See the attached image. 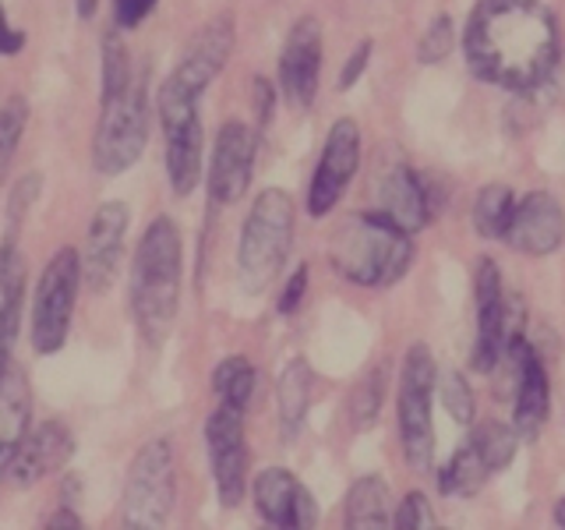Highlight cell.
Wrapping results in <instances>:
<instances>
[{
  "label": "cell",
  "instance_id": "cell-21",
  "mask_svg": "<svg viewBox=\"0 0 565 530\" xmlns=\"http://www.w3.org/2000/svg\"><path fill=\"white\" fill-rule=\"evenodd\" d=\"M32 428V385L18 364H8L0 375V481L8 477V467L22 446V438Z\"/></svg>",
  "mask_w": 565,
  "mask_h": 530
},
{
  "label": "cell",
  "instance_id": "cell-32",
  "mask_svg": "<svg viewBox=\"0 0 565 530\" xmlns=\"http://www.w3.org/2000/svg\"><path fill=\"white\" fill-rule=\"evenodd\" d=\"M435 393H438L441 406H446V414L456 424H473L477 396H473V389H470L463 371H441V375L435 379Z\"/></svg>",
  "mask_w": 565,
  "mask_h": 530
},
{
  "label": "cell",
  "instance_id": "cell-36",
  "mask_svg": "<svg viewBox=\"0 0 565 530\" xmlns=\"http://www.w3.org/2000/svg\"><path fill=\"white\" fill-rule=\"evenodd\" d=\"M393 527L399 530H431L435 527V509L424 491H406L403 502L393 509Z\"/></svg>",
  "mask_w": 565,
  "mask_h": 530
},
{
  "label": "cell",
  "instance_id": "cell-37",
  "mask_svg": "<svg viewBox=\"0 0 565 530\" xmlns=\"http://www.w3.org/2000/svg\"><path fill=\"white\" fill-rule=\"evenodd\" d=\"M276 103H279V88L273 85V78L255 75V82H252V106H255V131H258V138H265V131L273 128Z\"/></svg>",
  "mask_w": 565,
  "mask_h": 530
},
{
  "label": "cell",
  "instance_id": "cell-14",
  "mask_svg": "<svg viewBox=\"0 0 565 530\" xmlns=\"http://www.w3.org/2000/svg\"><path fill=\"white\" fill-rule=\"evenodd\" d=\"M258 131L244 120H226L216 131V146L209 156L205 184L212 205H234L252 188L255 159H258Z\"/></svg>",
  "mask_w": 565,
  "mask_h": 530
},
{
  "label": "cell",
  "instance_id": "cell-40",
  "mask_svg": "<svg viewBox=\"0 0 565 530\" xmlns=\"http://www.w3.org/2000/svg\"><path fill=\"white\" fill-rule=\"evenodd\" d=\"M371 53H375V43H371V40H361L358 46L350 50V57H347V64H343V71H340V82H335V85L343 88V93L364 78V71H367V64H371Z\"/></svg>",
  "mask_w": 565,
  "mask_h": 530
},
{
  "label": "cell",
  "instance_id": "cell-8",
  "mask_svg": "<svg viewBox=\"0 0 565 530\" xmlns=\"http://www.w3.org/2000/svg\"><path fill=\"white\" fill-rule=\"evenodd\" d=\"M473 308H477V336L470 350V368L491 375L509 343L523 336V305L520 297H505L502 269L494 258H477L473 265Z\"/></svg>",
  "mask_w": 565,
  "mask_h": 530
},
{
  "label": "cell",
  "instance_id": "cell-25",
  "mask_svg": "<svg viewBox=\"0 0 565 530\" xmlns=\"http://www.w3.org/2000/svg\"><path fill=\"white\" fill-rule=\"evenodd\" d=\"M343 520L353 530H379L393 523V502H388V485L379 474H364L347 491Z\"/></svg>",
  "mask_w": 565,
  "mask_h": 530
},
{
  "label": "cell",
  "instance_id": "cell-27",
  "mask_svg": "<svg viewBox=\"0 0 565 530\" xmlns=\"http://www.w3.org/2000/svg\"><path fill=\"white\" fill-rule=\"evenodd\" d=\"M258 389V371L255 364L241 358V353H230L216 368H212V393H216V403L237 406V411L247 414V406L255 400Z\"/></svg>",
  "mask_w": 565,
  "mask_h": 530
},
{
  "label": "cell",
  "instance_id": "cell-22",
  "mask_svg": "<svg viewBox=\"0 0 565 530\" xmlns=\"http://www.w3.org/2000/svg\"><path fill=\"white\" fill-rule=\"evenodd\" d=\"M25 300V262L18 255V241H0V375L11 364V343L22 322Z\"/></svg>",
  "mask_w": 565,
  "mask_h": 530
},
{
  "label": "cell",
  "instance_id": "cell-30",
  "mask_svg": "<svg viewBox=\"0 0 565 530\" xmlns=\"http://www.w3.org/2000/svg\"><path fill=\"white\" fill-rule=\"evenodd\" d=\"M470 442L473 449L484 456V464L491 467V474L505 470L512 459H516V446H520V435L509 428V424H499V421H484L477 424L470 432Z\"/></svg>",
  "mask_w": 565,
  "mask_h": 530
},
{
  "label": "cell",
  "instance_id": "cell-4",
  "mask_svg": "<svg viewBox=\"0 0 565 530\" xmlns=\"http://www.w3.org/2000/svg\"><path fill=\"white\" fill-rule=\"evenodd\" d=\"M297 230L294 194L282 188H262L247 209L237 241V279L244 294H265L279 279L290 258Z\"/></svg>",
  "mask_w": 565,
  "mask_h": 530
},
{
  "label": "cell",
  "instance_id": "cell-34",
  "mask_svg": "<svg viewBox=\"0 0 565 530\" xmlns=\"http://www.w3.org/2000/svg\"><path fill=\"white\" fill-rule=\"evenodd\" d=\"M452 46H456V25H452V14H446V11H438L431 22H428V29H424V35H420V43H417V61L424 64V67H431V64H441L452 53Z\"/></svg>",
  "mask_w": 565,
  "mask_h": 530
},
{
  "label": "cell",
  "instance_id": "cell-35",
  "mask_svg": "<svg viewBox=\"0 0 565 530\" xmlns=\"http://www.w3.org/2000/svg\"><path fill=\"white\" fill-rule=\"evenodd\" d=\"M40 188H43V177H40V173H25L22 181L14 184L11 202H8V241H18L14 234L22 230V223H25V216H29L32 202L40 199Z\"/></svg>",
  "mask_w": 565,
  "mask_h": 530
},
{
  "label": "cell",
  "instance_id": "cell-11",
  "mask_svg": "<svg viewBox=\"0 0 565 530\" xmlns=\"http://www.w3.org/2000/svg\"><path fill=\"white\" fill-rule=\"evenodd\" d=\"M361 170V124L353 117L332 120V128L326 135L322 156H318V167L311 173L308 184V216L311 220H326L329 212L343 202V194L350 181Z\"/></svg>",
  "mask_w": 565,
  "mask_h": 530
},
{
  "label": "cell",
  "instance_id": "cell-5",
  "mask_svg": "<svg viewBox=\"0 0 565 530\" xmlns=\"http://www.w3.org/2000/svg\"><path fill=\"white\" fill-rule=\"evenodd\" d=\"M149 71H135V78L114 96H99V120L93 135V167L103 177L128 173L149 146Z\"/></svg>",
  "mask_w": 565,
  "mask_h": 530
},
{
  "label": "cell",
  "instance_id": "cell-6",
  "mask_svg": "<svg viewBox=\"0 0 565 530\" xmlns=\"http://www.w3.org/2000/svg\"><path fill=\"white\" fill-rule=\"evenodd\" d=\"M435 379L438 368L428 343H414L403 353L399 368V396H396V424H399V446L403 459L414 474H428L435 464Z\"/></svg>",
  "mask_w": 565,
  "mask_h": 530
},
{
  "label": "cell",
  "instance_id": "cell-23",
  "mask_svg": "<svg viewBox=\"0 0 565 530\" xmlns=\"http://www.w3.org/2000/svg\"><path fill=\"white\" fill-rule=\"evenodd\" d=\"M167 138V177L177 199H188V194L199 188L202 170H205V135H202V120H191L188 128H177Z\"/></svg>",
  "mask_w": 565,
  "mask_h": 530
},
{
  "label": "cell",
  "instance_id": "cell-1",
  "mask_svg": "<svg viewBox=\"0 0 565 530\" xmlns=\"http://www.w3.org/2000/svg\"><path fill=\"white\" fill-rule=\"evenodd\" d=\"M473 78L505 93H537L562 61L555 14L541 0H477L463 29Z\"/></svg>",
  "mask_w": 565,
  "mask_h": 530
},
{
  "label": "cell",
  "instance_id": "cell-16",
  "mask_svg": "<svg viewBox=\"0 0 565 530\" xmlns=\"http://www.w3.org/2000/svg\"><path fill=\"white\" fill-rule=\"evenodd\" d=\"M234 43H237V32H234V18L230 14H220L212 18L209 25H202L199 32L191 35L188 46H184V57L177 61V67L170 71V82L181 85L184 93L191 96H205V88L223 75V67L230 61V53H234Z\"/></svg>",
  "mask_w": 565,
  "mask_h": 530
},
{
  "label": "cell",
  "instance_id": "cell-38",
  "mask_svg": "<svg viewBox=\"0 0 565 530\" xmlns=\"http://www.w3.org/2000/svg\"><path fill=\"white\" fill-rule=\"evenodd\" d=\"M308 283H311V269H308L305 262H300L297 269L290 273V279L282 283V290H279V297H276V311H279V315H294L300 305H305Z\"/></svg>",
  "mask_w": 565,
  "mask_h": 530
},
{
  "label": "cell",
  "instance_id": "cell-26",
  "mask_svg": "<svg viewBox=\"0 0 565 530\" xmlns=\"http://www.w3.org/2000/svg\"><path fill=\"white\" fill-rule=\"evenodd\" d=\"M491 467L484 464V456L473 449V442L467 438L463 446H459L449 459L446 467L438 470V491L449 495V499H470V495L481 491L488 481H491Z\"/></svg>",
  "mask_w": 565,
  "mask_h": 530
},
{
  "label": "cell",
  "instance_id": "cell-20",
  "mask_svg": "<svg viewBox=\"0 0 565 530\" xmlns=\"http://www.w3.org/2000/svg\"><path fill=\"white\" fill-rule=\"evenodd\" d=\"M75 456V435L64 421H43L29 428V435L18 446L11 467H8V481L18 488H32L40 485L43 477L57 474L71 464Z\"/></svg>",
  "mask_w": 565,
  "mask_h": 530
},
{
  "label": "cell",
  "instance_id": "cell-10",
  "mask_svg": "<svg viewBox=\"0 0 565 530\" xmlns=\"http://www.w3.org/2000/svg\"><path fill=\"white\" fill-rule=\"evenodd\" d=\"M205 453L220 506L237 509L247 495V485H252V453H247L244 411L216 403V411L205 417Z\"/></svg>",
  "mask_w": 565,
  "mask_h": 530
},
{
  "label": "cell",
  "instance_id": "cell-12",
  "mask_svg": "<svg viewBox=\"0 0 565 530\" xmlns=\"http://www.w3.org/2000/svg\"><path fill=\"white\" fill-rule=\"evenodd\" d=\"M499 364L509 368V382H512V432L520 435V442H534L544 432L547 414H552L547 368L541 361V353L523 336L502 350Z\"/></svg>",
  "mask_w": 565,
  "mask_h": 530
},
{
  "label": "cell",
  "instance_id": "cell-15",
  "mask_svg": "<svg viewBox=\"0 0 565 530\" xmlns=\"http://www.w3.org/2000/svg\"><path fill=\"white\" fill-rule=\"evenodd\" d=\"M279 93L294 110H311L322 85V25L318 18L305 14L290 25L279 50Z\"/></svg>",
  "mask_w": 565,
  "mask_h": 530
},
{
  "label": "cell",
  "instance_id": "cell-18",
  "mask_svg": "<svg viewBox=\"0 0 565 530\" xmlns=\"http://www.w3.org/2000/svg\"><path fill=\"white\" fill-rule=\"evenodd\" d=\"M252 491L255 512L269 523L282 530H305L318 523V506L311 499V491L297 481L287 467H265L255 474V481L247 485Z\"/></svg>",
  "mask_w": 565,
  "mask_h": 530
},
{
  "label": "cell",
  "instance_id": "cell-44",
  "mask_svg": "<svg viewBox=\"0 0 565 530\" xmlns=\"http://www.w3.org/2000/svg\"><path fill=\"white\" fill-rule=\"evenodd\" d=\"M552 517H555V527H565V495L555 502V512H552Z\"/></svg>",
  "mask_w": 565,
  "mask_h": 530
},
{
  "label": "cell",
  "instance_id": "cell-3",
  "mask_svg": "<svg viewBox=\"0 0 565 530\" xmlns=\"http://www.w3.org/2000/svg\"><path fill=\"white\" fill-rule=\"evenodd\" d=\"M329 265L353 287L385 290L411 273L414 265V234H406L382 209L350 212L332 230Z\"/></svg>",
  "mask_w": 565,
  "mask_h": 530
},
{
  "label": "cell",
  "instance_id": "cell-31",
  "mask_svg": "<svg viewBox=\"0 0 565 530\" xmlns=\"http://www.w3.org/2000/svg\"><path fill=\"white\" fill-rule=\"evenodd\" d=\"M382 400H385V368H371L367 375L353 385L350 393V421L358 432H367L371 424L382 414Z\"/></svg>",
  "mask_w": 565,
  "mask_h": 530
},
{
  "label": "cell",
  "instance_id": "cell-7",
  "mask_svg": "<svg viewBox=\"0 0 565 530\" xmlns=\"http://www.w3.org/2000/svg\"><path fill=\"white\" fill-rule=\"evenodd\" d=\"M177 502V459L170 438H149L141 446L124 477V502L120 520L135 530L167 527Z\"/></svg>",
  "mask_w": 565,
  "mask_h": 530
},
{
  "label": "cell",
  "instance_id": "cell-43",
  "mask_svg": "<svg viewBox=\"0 0 565 530\" xmlns=\"http://www.w3.org/2000/svg\"><path fill=\"white\" fill-rule=\"evenodd\" d=\"M75 8H78V14H82V18H93V14H96V8H99V0H75Z\"/></svg>",
  "mask_w": 565,
  "mask_h": 530
},
{
  "label": "cell",
  "instance_id": "cell-9",
  "mask_svg": "<svg viewBox=\"0 0 565 530\" xmlns=\"http://www.w3.org/2000/svg\"><path fill=\"white\" fill-rule=\"evenodd\" d=\"M82 287V252L75 247H61L57 255L46 262V269L35 283L32 294V350L40 358L61 353L71 336V318H75Z\"/></svg>",
  "mask_w": 565,
  "mask_h": 530
},
{
  "label": "cell",
  "instance_id": "cell-33",
  "mask_svg": "<svg viewBox=\"0 0 565 530\" xmlns=\"http://www.w3.org/2000/svg\"><path fill=\"white\" fill-rule=\"evenodd\" d=\"M25 124H29V103L22 96H11L0 106V181H4V173L11 167V156L22 146Z\"/></svg>",
  "mask_w": 565,
  "mask_h": 530
},
{
  "label": "cell",
  "instance_id": "cell-17",
  "mask_svg": "<svg viewBox=\"0 0 565 530\" xmlns=\"http://www.w3.org/2000/svg\"><path fill=\"white\" fill-rule=\"evenodd\" d=\"M131 209L124 202H103L85 230V252H82V279L88 283V290L103 294L110 290V283L120 269L124 255V234H128Z\"/></svg>",
  "mask_w": 565,
  "mask_h": 530
},
{
  "label": "cell",
  "instance_id": "cell-28",
  "mask_svg": "<svg viewBox=\"0 0 565 530\" xmlns=\"http://www.w3.org/2000/svg\"><path fill=\"white\" fill-rule=\"evenodd\" d=\"M512 209H516V194L509 184H484L473 199V230L488 241H502Z\"/></svg>",
  "mask_w": 565,
  "mask_h": 530
},
{
  "label": "cell",
  "instance_id": "cell-19",
  "mask_svg": "<svg viewBox=\"0 0 565 530\" xmlns=\"http://www.w3.org/2000/svg\"><path fill=\"white\" fill-rule=\"evenodd\" d=\"M502 241L520 255H534V258L555 255L565 244V209L558 205L555 194L530 191L512 209V220Z\"/></svg>",
  "mask_w": 565,
  "mask_h": 530
},
{
  "label": "cell",
  "instance_id": "cell-42",
  "mask_svg": "<svg viewBox=\"0 0 565 530\" xmlns=\"http://www.w3.org/2000/svg\"><path fill=\"white\" fill-rule=\"evenodd\" d=\"M46 527H53V530H64V527H82V517L75 512V506H61L57 512H50L46 517Z\"/></svg>",
  "mask_w": 565,
  "mask_h": 530
},
{
  "label": "cell",
  "instance_id": "cell-41",
  "mask_svg": "<svg viewBox=\"0 0 565 530\" xmlns=\"http://www.w3.org/2000/svg\"><path fill=\"white\" fill-rule=\"evenodd\" d=\"M22 50H25V32L8 22V11L0 4V57H18Z\"/></svg>",
  "mask_w": 565,
  "mask_h": 530
},
{
  "label": "cell",
  "instance_id": "cell-39",
  "mask_svg": "<svg viewBox=\"0 0 565 530\" xmlns=\"http://www.w3.org/2000/svg\"><path fill=\"white\" fill-rule=\"evenodd\" d=\"M159 8V0H114V25L120 29V32H131V29H138L146 18L152 14Z\"/></svg>",
  "mask_w": 565,
  "mask_h": 530
},
{
  "label": "cell",
  "instance_id": "cell-29",
  "mask_svg": "<svg viewBox=\"0 0 565 530\" xmlns=\"http://www.w3.org/2000/svg\"><path fill=\"white\" fill-rule=\"evenodd\" d=\"M135 64H131V53L124 46V35L120 29H106L103 40H99V96H114L120 93L124 85L135 78Z\"/></svg>",
  "mask_w": 565,
  "mask_h": 530
},
{
  "label": "cell",
  "instance_id": "cell-2",
  "mask_svg": "<svg viewBox=\"0 0 565 530\" xmlns=\"http://www.w3.org/2000/svg\"><path fill=\"white\" fill-rule=\"evenodd\" d=\"M184 287V241L170 216H156L135 244L128 308L135 329L149 347H163L181 311Z\"/></svg>",
  "mask_w": 565,
  "mask_h": 530
},
{
  "label": "cell",
  "instance_id": "cell-24",
  "mask_svg": "<svg viewBox=\"0 0 565 530\" xmlns=\"http://www.w3.org/2000/svg\"><path fill=\"white\" fill-rule=\"evenodd\" d=\"M311 393H315V371L305 358H294L279 371L276 382V406H279V428L282 438H297L305 428L308 411H311Z\"/></svg>",
  "mask_w": 565,
  "mask_h": 530
},
{
  "label": "cell",
  "instance_id": "cell-13",
  "mask_svg": "<svg viewBox=\"0 0 565 530\" xmlns=\"http://www.w3.org/2000/svg\"><path fill=\"white\" fill-rule=\"evenodd\" d=\"M441 199H446V188H441L431 173L414 170L403 156L382 163V170H379V209L393 223H399L406 234H417V230L428 226L435 220Z\"/></svg>",
  "mask_w": 565,
  "mask_h": 530
}]
</instances>
